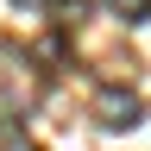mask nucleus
I'll list each match as a JSON object with an SVG mask.
<instances>
[{"instance_id": "3", "label": "nucleus", "mask_w": 151, "mask_h": 151, "mask_svg": "<svg viewBox=\"0 0 151 151\" xmlns=\"http://www.w3.org/2000/svg\"><path fill=\"white\" fill-rule=\"evenodd\" d=\"M13 6H19V13H25V6H50V0H13Z\"/></svg>"}, {"instance_id": "1", "label": "nucleus", "mask_w": 151, "mask_h": 151, "mask_svg": "<svg viewBox=\"0 0 151 151\" xmlns=\"http://www.w3.org/2000/svg\"><path fill=\"white\" fill-rule=\"evenodd\" d=\"M94 120L107 132H132V126H145V101L132 88H101L94 94Z\"/></svg>"}, {"instance_id": "2", "label": "nucleus", "mask_w": 151, "mask_h": 151, "mask_svg": "<svg viewBox=\"0 0 151 151\" xmlns=\"http://www.w3.org/2000/svg\"><path fill=\"white\" fill-rule=\"evenodd\" d=\"M107 13L126 19V25H145V19H151V0H107Z\"/></svg>"}]
</instances>
